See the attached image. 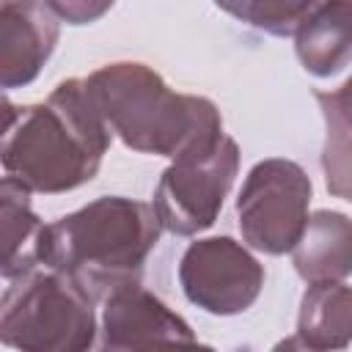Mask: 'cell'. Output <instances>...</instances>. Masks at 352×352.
I'll return each mask as SVG.
<instances>
[{"mask_svg": "<svg viewBox=\"0 0 352 352\" xmlns=\"http://www.w3.org/2000/svg\"><path fill=\"white\" fill-rule=\"evenodd\" d=\"M272 352H319V349L308 346V344H305L300 336H292V338H283V341H278Z\"/></svg>", "mask_w": 352, "mask_h": 352, "instance_id": "obj_18", "label": "cell"}, {"mask_svg": "<svg viewBox=\"0 0 352 352\" xmlns=\"http://www.w3.org/2000/svg\"><path fill=\"white\" fill-rule=\"evenodd\" d=\"M223 11L245 19L253 28H261L275 36H297L300 25L314 11V3H223Z\"/></svg>", "mask_w": 352, "mask_h": 352, "instance_id": "obj_14", "label": "cell"}, {"mask_svg": "<svg viewBox=\"0 0 352 352\" xmlns=\"http://www.w3.org/2000/svg\"><path fill=\"white\" fill-rule=\"evenodd\" d=\"M58 14L50 3H0V85L36 80L58 41Z\"/></svg>", "mask_w": 352, "mask_h": 352, "instance_id": "obj_9", "label": "cell"}, {"mask_svg": "<svg viewBox=\"0 0 352 352\" xmlns=\"http://www.w3.org/2000/svg\"><path fill=\"white\" fill-rule=\"evenodd\" d=\"M297 336L319 352L344 349L352 341V289L344 283H311L300 302Z\"/></svg>", "mask_w": 352, "mask_h": 352, "instance_id": "obj_12", "label": "cell"}, {"mask_svg": "<svg viewBox=\"0 0 352 352\" xmlns=\"http://www.w3.org/2000/svg\"><path fill=\"white\" fill-rule=\"evenodd\" d=\"M85 82L107 129L135 151L176 160L223 138L220 113L209 99L173 94L143 63H110Z\"/></svg>", "mask_w": 352, "mask_h": 352, "instance_id": "obj_3", "label": "cell"}, {"mask_svg": "<svg viewBox=\"0 0 352 352\" xmlns=\"http://www.w3.org/2000/svg\"><path fill=\"white\" fill-rule=\"evenodd\" d=\"M0 217H3V278L11 280L36 261V239L41 231L38 217L30 209V190L6 176L0 184Z\"/></svg>", "mask_w": 352, "mask_h": 352, "instance_id": "obj_13", "label": "cell"}, {"mask_svg": "<svg viewBox=\"0 0 352 352\" xmlns=\"http://www.w3.org/2000/svg\"><path fill=\"white\" fill-rule=\"evenodd\" d=\"M311 204V179L292 160H264L250 168L236 198V217L250 248L280 256L294 250Z\"/></svg>", "mask_w": 352, "mask_h": 352, "instance_id": "obj_6", "label": "cell"}, {"mask_svg": "<svg viewBox=\"0 0 352 352\" xmlns=\"http://www.w3.org/2000/svg\"><path fill=\"white\" fill-rule=\"evenodd\" d=\"M192 338L190 324L140 283H126L104 297L102 338L110 352H148L162 341Z\"/></svg>", "mask_w": 352, "mask_h": 352, "instance_id": "obj_8", "label": "cell"}, {"mask_svg": "<svg viewBox=\"0 0 352 352\" xmlns=\"http://www.w3.org/2000/svg\"><path fill=\"white\" fill-rule=\"evenodd\" d=\"M305 72L327 77L352 58V3H314V11L294 36Z\"/></svg>", "mask_w": 352, "mask_h": 352, "instance_id": "obj_11", "label": "cell"}, {"mask_svg": "<svg viewBox=\"0 0 352 352\" xmlns=\"http://www.w3.org/2000/svg\"><path fill=\"white\" fill-rule=\"evenodd\" d=\"M154 206L104 195L88 206L41 226L36 261L74 278L94 294L138 283L146 256L160 239Z\"/></svg>", "mask_w": 352, "mask_h": 352, "instance_id": "obj_2", "label": "cell"}, {"mask_svg": "<svg viewBox=\"0 0 352 352\" xmlns=\"http://www.w3.org/2000/svg\"><path fill=\"white\" fill-rule=\"evenodd\" d=\"M148 352H214L206 344H198L195 338H179V341H162Z\"/></svg>", "mask_w": 352, "mask_h": 352, "instance_id": "obj_17", "label": "cell"}, {"mask_svg": "<svg viewBox=\"0 0 352 352\" xmlns=\"http://www.w3.org/2000/svg\"><path fill=\"white\" fill-rule=\"evenodd\" d=\"M179 280L190 302L209 314L231 316L256 302L264 286V270L231 236H209L184 250Z\"/></svg>", "mask_w": 352, "mask_h": 352, "instance_id": "obj_7", "label": "cell"}, {"mask_svg": "<svg viewBox=\"0 0 352 352\" xmlns=\"http://www.w3.org/2000/svg\"><path fill=\"white\" fill-rule=\"evenodd\" d=\"M236 168L239 148L228 135L212 146H201L176 157L160 176L154 192V212L162 228L176 236H192L209 228L220 214Z\"/></svg>", "mask_w": 352, "mask_h": 352, "instance_id": "obj_5", "label": "cell"}, {"mask_svg": "<svg viewBox=\"0 0 352 352\" xmlns=\"http://www.w3.org/2000/svg\"><path fill=\"white\" fill-rule=\"evenodd\" d=\"M50 8L58 14V19H60V16H66V19H69V22H74V25L88 22V19H94V16H99V14H104V11H107V6L91 8V6H85V3H50Z\"/></svg>", "mask_w": 352, "mask_h": 352, "instance_id": "obj_16", "label": "cell"}, {"mask_svg": "<svg viewBox=\"0 0 352 352\" xmlns=\"http://www.w3.org/2000/svg\"><path fill=\"white\" fill-rule=\"evenodd\" d=\"M294 270L308 283H338L352 272V220L341 212H314L294 245Z\"/></svg>", "mask_w": 352, "mask_h": 352, "instance_id": "obj_10", "label": "cell"}, {"mask_svg": "<svg viewBox=\"0 0 352 352\" xmlns=\"http://www.w3.org/2000/svg\"><path fill=\"white\" fill-rule=\"evenodd\" d=\"M316 102L324 116V124L352 132V77L336 91H316Z\"/></svg>", "mask_w": 352, "mask_h": 352, "instance_id": "obj_15", "label": "cell"}, {"mask_svg": "<svg viewBox=\"0 0 352 352\" xmlns=\"http://www.w3.org/2000/svg\"><path fill=\"white\" fill-rule=\"evenodd\" d=\"M0 308V338L11 349L88 352L96 341L91 292L44 264L11 278Z\"/></svg>", "mask_w": 352, "mask_h": 352, "instance_id": "obj_4", "label": "cell"}, {"mask_svg": "<svg viewBox=\"0 0 352 352\" xmlns=\"http://www.w3.org/2000/svg\"><path fill=\"white\" fill-rule=\"evenodd\" d=\"M3 168L30 192H66L91 182L110 146V129L85 80H63L47 102L3 104Z\"/></svg>", "mask_w": 352, "mask_h": 352, "instance_id": "obj_1", "label": "cell"}, {"mask_svg": "<svg viewBox=\"0 0 352 352\" xmlns=\"http://www.w3.org/2000/svg\"><path fill=\"white\" fill-rule=\"evenodd\" d=\"M88 352H110V349H104V346H102V344H99V341H94V346H91V349H88Z\"/></svg>", "mask_w": 352, "mask_h": 352, "instance_id": "obj_19", "label": "cell"}]
</instances>
